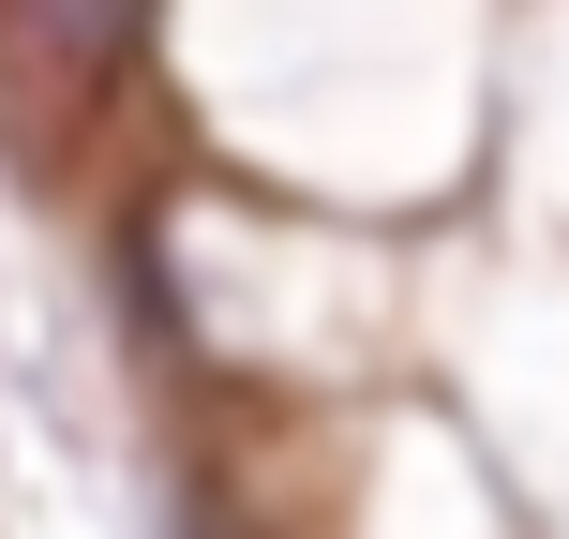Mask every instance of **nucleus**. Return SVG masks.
Wrapping results in <instances>:
<instances>
[{"label":"nucleus","instance_id":"f257e3e1","mask_svg":"<svg viewBox=\"0 0 569 539\" xmlns=\"http://www.w3.org/2000/svg\"><path fill=\"white\" fill-rule=\"evenodd\" d=\"M136 46H150V0H0V150L76 166V136L120 106Z\"/></svg>","mask_w":569,"mask_h":539},{"label":"nucleus","instance_id":"f03ea898","mask_svg":"<svg viewBox=\"0 0 569 539\" xmlns=\"http://www.w3.org/2000/svg\"><path fill=\"white\" fill-rule=\"evenodd\" d=\"M166 539H270V525L240 510V495L210 480V465H180V495H166Z\"/></svg>","mask_w":569,"mask_h":539}]
</instances>
